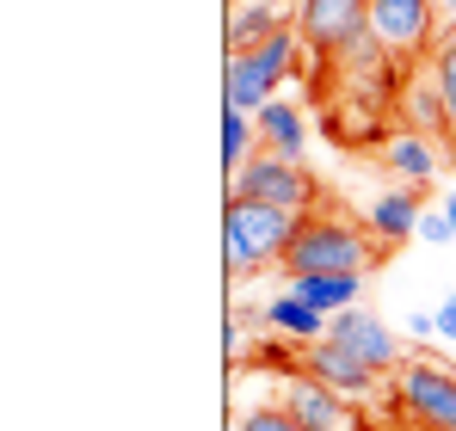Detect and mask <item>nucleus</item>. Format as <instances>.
<instances>
[{
  "label": "nucleus",
  "mask_w": 456,
  "mask_h": 431,
  "mask_svg": "<svg viewBox=\"0 0 456 431\" xmlns=\"http://www.w3.org/2000/svg\"><path fill=\"white\" fill-rule=\"evenodd\" d=\"M297 69H303V37H297V25L278 31V37H265V44H253V50H234L223 62V105L228 111H259V105L278 99V86Z\"/></svg>",
  "instance_id": "2"
},
{
  "label": "nucleus",
  "mask_w": 456,
  "mask_h": 431,
  "mask_svg": "<svg viewBox=\"0 0 456 431\" xmlns=\"http://www.w3.org/2000/svg\"><path fill=\"white\" fill-rule=\"evenodd\" d=\"M438 12H444V25H456V0H438Z\"/></svg>",
  "instance_id": "26"
},
{
  "label": "nucleus",
  "mask_w": 456,
  "mask_h": 431,
  "mask_svg": "<svg viewBox=\"0 0 456 431\" xmlns=\"http://www.w3.org/2000/svg\"><path fill=\"white\" fill-rule=\"evenodd\" d=\"M284 289H297L308 308H321V314H339V308H352L364 296V278L358 272H308V278H290Z\"/></svg>",
  "instance_id": "17"
},
{
  "label": "nucleus",
  "mask_w": 456,
  "mask_h": 431,
  "mask_svg": "<svg viewBox=\"0 0 456 431\" xmlns=\"http://www.w3.org/2000/svg\"><path fill=\"white\" fill-rule=\"evenodd\" d=\"M247 314V308H240ZM240 314H228V327H223V352L234 363H247V327H240Z\"/></svg>",
  "instance_id": "22"
},
{
  "label": "nucleus",
  "mask_w": 456,
  "mask_h": 431,
  "mask_svg": "<svg viewBox=\"0 0 456 431\" xmlns=\"http://www.w3.org/2000/svg\"><path fill=\"white\" fill-rule=\"evenodd\" d=\"M438 333H444V339H456V296H444V302H438Z\"/></svg>",
  "instance_id": "24"
},
{
  "label": "nucleus",
  "mask_w": 456,
  "mask_h": 431,
  "mask_svg": "<svg viewBox=\"0 0 456 431\" xmlns=\"http://www.w3.org/2000/svg\"><path fill=\"white\" fill-rule=\"evenodd\" d=\"M327 339H333L339 352H352L358 363H370L377 376H395V370L407 363L401 358V339L388 333V321L370 314V308H358V302L339 308V314H327Z\"/></svg>",
  "instance_id": "8"
},
{
  "label": "nucleus",
  "mask_w": 456,
  "mask_h": 431,
  "mask_svg": "<svg viewBox=\"0 0 456 431\" xmlns=\"http://www.w3.org/2000/svg\"><path fill=\"white\" fill-rule=\"evenodd\" d=\"M426 74L438 80V93H444V111H451V130H456V25H444V37L432 44V56H426ZM456 148V142H451Z\"/></svg>",
  "instance_id": "19"
},
{
  "label": "nucleus",
  "mask_w": 456,
  "mask_h": 431,
  "mask_svg": "<svg viewBox=\"0 0 456 431\" xmlns=\"http://www.w3.org/2000/svg\"><path fill=\"white\" fill-rule=\"evenodd\" d=\"M395 401L407 407V419L426 431H456V376L438 363L413 358L395 370Z\"/></svg>",
  "instance_id": "7"
},
{
  "label": "nucleus",
  "mask_w": 456,
  "mask_h": 431,
  "mask_svg": "<svg viewBox=\"0 0 456 431\" xmlns=\"http://www.w3.org/2000/svg\"><path fill=\"white\" fill-rule=\"evenodd\" d=\"M253 148H259V124H253V111H228V105H223V173H228V179L253 160Z\"/></svg>",
  "instance_id": "18"
},
{
  "label": "nucleus",
  "mask_w": 456,
  "mask_h": 431,
  "mask_svg": "<svg viewBox=\"0 0 456 431\" xmlns=\"http://www.w3.org/2000/svg\"><path fill=\"white\" fill-rule=\"evenodd\" d=\"M419 216H426L419 191H413V185H395V191H382L377 204H370L364 228H370V240L388 253V247H401V240H413V234H419Z\"/></svg>",
  "instance_id": "12"
},
{
  "label": "nucleus",
  "mask_w": 456,
  "mask_h": 431,
  "mask_svg": "<svg viewBox=\"0 0 456 431\" xmlns=\"http://www.w3.org/2000/svg\"><path fill=\"white\" fill-rule=\"evenodd\" d=\"M253 124H259V148H265V154H284V160H303L308 167V118H303V105L272 99V105L253 111Z\"/></svg>",
  "instance_id": "13"
},
{
  "label": "nucleus",
  "mask_w": 456,
  "mask_h": 431,
  "mask_svg": "<svg viewBox=\"0 0 456 431\" xmlns=\"http://www.w3.org/2000/svg\"><path fill=\"white\" fill-rule=\"evenodd\" d=\"M364 31H370V0H297V37L327 62H339Z\"/></svg>",
  "instance_id": "6"
},
{
  "label": "nucleus",
  "mask_w": 456,
  "mask_h": 431,
  "mask_svg": "<svg viewBox=\"0 0 456 431\" xmlns=\"http://www.w3.org/2000/svg\"><path fill=\"white\" fill-rule=\"evenodd\" d=\"M278 401H284V413H297V426H303V431H358L352 394L327 388V382L308 376V370H290V376H284Z\"/></svg>",
  "instance_id": "9"
},
{
  "label": "nucleus",
  "mask_w": 456,
  "mask_h": 431,
  "mask_svg": "<svg viewBox=\"0 0 456 431\" xmlns=\"http://www.w3.org/2000/svg\"><path fill=\"white\" fill-rule=\"evenodd\" d=\"M259 314V327L265 333H278V339H290V346H321L327 339V314L321 308H308L297 289H278L265 308H253Z\"/></svg>",
  "instance_id": "11"
},
{
  "label": "nucleus",
  "mask_w": 456,
  "mask_h": 431,
  "mask_svg": "<svg viewBox=\"0 0 456 431\" xmlns=\"http://www.w3.org/2000/svg\"><path fill=\"white\" fill-rule=\"evenodd\" d=\"M303 216L278 210V204H253V198H223V265L234 284L259 278L265 265H284L290 240H297Z\"/></svg>",
  "instance_id": "1"
},
{
  "label": "nucleus",
  "mask_w": 456,
  "mask_h": 431,
  "mask_svg": "<svg viewBox=\"0 0 456 431\" xmlns=\"http://www.w3.org/2000/svg\"><path fill=\"white\" fill-rule=\"evenodd\" d=\"M444 222H451V234H456V191L444 198Z\"/></svg>",
  "instance_id": "25"
},
{
  "label": "nucleus",
  "mask_w": 456,
  "mask_h": 431,
  "mask_svg": "<svg viewBox=\"0 0 456 431\" xmlns=\"http://www.w3.org/2000/svg\"><path fill=\"white\" fill-rule=\"evenodd\" d=\"M370 31L388 56L413 62V56H432V44L444 37V12L438 0H370Z\"/></svg>",
  "instance_id": "5"
},
{
  "label": "nucleus",
  "mask_w": 456,
  "mask_h": 431,
  "mask_svg": "<svg viewBox=\"0 0 456 431\" xmlns=\"http://www.w3.org/2000/svg\"><path fill=\"white\" fill-rule=\"evenodd\" d=\"M377 160L401 179V185L426 191V185L444 173V142H432V136H419V130H395V136L377 148Z\"/></svg>",
  "instance_id": "10"
},
{
  "label": "nucleus",
  "mask_w": 456,
  "mask_h": 431,
  "mask_svg": "<svg viewBox=\"0 0 456 431\" xmlns=\"http://www.w3.org/2000/svg\"><path fill=\"white\" fill-rule=\"evenodd\" d=\"M370 253H377L370 228L339 222V216H303V228H297V240L284 253V272L290 278H308V272H358L364 278Z\"/></svg>",
  "instance_id": "3"
},
{
  "label": "nucleus",
  "mask_w": 456,
  "mask_h": 431,
  "mask_svg": "<svg viewBox=\"0 0 456 431\" xmlns=\"http://www.w3.org/2000/svg\"><path fill=\"white\" fill-rule=\"evenodd\" d=\"M407 333H413V339H432V333H438V314H407Z\"/></svg>",
  "instance_id": "23"
},
{
  "label": "nucleus",
  "mask_w": 456,
  "mask_h": 431,
  "mask_svg": "<svg viewBox=\"0 0 456 431\" xmlns=\"http://www.w3.org/2000/svg\"><path fill=\"white\" fill-rule=\"evenodd\" d=\"M303 370H308V376H321L327 388H339V394H352V401H358V394H370V388L382 382V376L370 370V363H358L352 352H339L333 339H321V346H308Z\"/></svg>",
  "instance_id": "15"
},
{
  "label": "nucleus",
  "mask_w": 456,
  "mask_h": 431,
  "mask_svg": "<svg viewBox=\"0 0 456 431\" xmlns=\"http://www.w3.org/2000/svg\"><path fill=\"white\" fill-rule=\"evenodd\" d=\"M228 191L234 198H253V204L297 210V216H314V204H321V185H314V173H308L303 160H284V154H265V148L228 179Z\"/></svg>",
  "instance_id": "4"
},
{
  "label": "nucleus",
  "mask_w": 456,
  "mask_h": 431,
  "mask_svg": "<svg viewBox=\"0 0 456 431\" xmlns=\"http://www.w3.org/2000/svg\"><path fill=\"white\" fill-rule=\"evenodd\" d=\"M419 240H426V247H456V234H451V222H444V210H426V216H419Z\"/></svg>",
  "instance_id": "21"
},
{
  "label": "nucleus",
  "mask_w": 456,
  "mask_h": 431,
  "mask_svg": "<svg viewBox=\"0 0 456 431\" xmlns=\"http://www.w3.org/2000/svg\"><path fill=\"white\" fill-rule=\"evenodd\" d=\"M290 25H297V6H284V0H234L228 56H234V50H253V44H265V37L290 31Z\"/></svg>",
  "instance_id": "14"
},
{
  "label": "nucleus",
  "mask_w": 456,
  "mask_h": 431,
  "mask_svg": "<svg viewBox=\"0 0 456 431\" xmlns=\"http://www.w3.org/2000/svg\"><path fill=\"white\" fill-rule=\"evenodd\" d=\"M401 130H419V136H432V142H451V111H444V93H438V80L432 74H419V80H407V93H401Z\"/></svg>",
  "instance_id": "16"
},
{
  "label": "nucleus",
  "mask_w": 456,
  "mask_h": 431,
  "mask_svg": "<svg viewBox=\"0 0 456 431\" xmlns=\"http://www.w3.org/2000/svg\"><path fill=\"white\" fill-rule=\"evenodd\" d=\"M234 431H303L297 413H284V401H259V407H240Z\"/></svg>",
  "instance_id": "20"
}]
</instances>
